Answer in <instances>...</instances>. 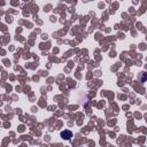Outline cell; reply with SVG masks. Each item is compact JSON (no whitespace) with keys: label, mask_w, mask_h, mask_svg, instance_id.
<instances>
[{"label":"cell","mask_w":147,"mask_h":147,"mask_svg":"<svg viewBox=\"0 0 147 147\" xmlns=\"http://www.w3.org/2000/svg\"><path fill=\"white\" fill-rule=\"evenodd\" d=\"M71 137H72V133L69 130H64L61 132V138H63V139H70Z\"/></svg>","instance_id":"cell-1"}]
</instances>
